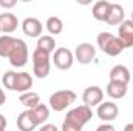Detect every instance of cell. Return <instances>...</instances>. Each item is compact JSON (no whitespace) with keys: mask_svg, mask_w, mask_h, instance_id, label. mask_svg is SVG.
<instances>
[{"mask_svg":"<svg viewBox=\"0 0 133 131\" xmlns=\"http://www.w3.org/2000/svg\"><path fill=\"white\" fill-rule=\"evenodd\" d=\"M93 111L87 105H79L66 113L64 123H62V131H82L84 125L91 120Z\"/></svg>","mask_w":133,"mask_h":131,"instance_id":"6da1fadb","label":"cell"},{"mask_svg":"<svg viewBox=\"0 0 133 131\" xmlns=\"http://www.w3.org/2000/svg\"><path fill=\"white\" fill-rule=\"evenodd\" d=\"M98 46H99V49L104 54H107L110 57H116V56H119L125 49V46L119 40V37L113 35L111 33L98 34Z\"/></svg>","mask_w":133,"mask_h":131,"instance_id":"7a4b0ae2","label":"cell"},{"mask_svg":"<svg viewBox=\"0 0 133 131\" xmlns=\"http://www.w3.org/2000/svg\"><path fill=\"white\" fill-rule=\"evenodd\" d=\"M51 69V60H50V53L36 48L33 53V72L36 77L45 79L50 74Z\"/></svg>","mask_w":133,"mask_h":131,"instance_id":"3957f363","label":"cell"},{"mask_svg":"<svg viewBox=\"0 0 133 131\" xmlns=\"http://www.w3.org/2000/svg\"><path fill=\"white\" fill-rule=\"evenodd\" d=\"M76 99H77V96H76L74 91H71V90H59V91H56V93H53L50 96L48 103H50L51 110H54V111H64L68 106L73 105V102Z\"/></svg>","mask_w":133,"mask_h":131,"instance_id":"277c9868","label":"cell"},{"mask_svg":"<svg viewBox=\"0 0 133 131\" xmlns=\"http://www.w3.org/2000/svg\"><path fill=\"white\" fill-rule=\"evenodd\" d=\"M8 60L14 68H22L28 62V45L22 39H16L12 49L8 54Z\"/></svg>","mask_w":133,"mask_h":131,"instance_id":"5b68a950","label":"cell"},{"mask_svg":"<svg viewBox=\"0 0 133 131\" xmlns=\"http://www.w3.org/2000/svg\"><path fill=\"white\" fill-rule=\"evenodd\" d=\"M73 62H74V56L70 49L66 48H57L53 54V63L56 68L62 69V71H66L73 66Z\"/></svg>","mask_w":133,"mask_h":131,"instance_id":"8992f818","label":"cell"},{"mask_svg":"<svg viewBox=\"0 0 133 131\" xmlns=\"http://www.w3.org/2000/svg\"><path fill=\"white\" fill-rule=\"evenodd\" d=\"M74 57L77 59L79 63L88 65V63H91V62L95 60V57H96V48H95L91 43H87V42L79 43V45L76 46Z\"/></svg>","mask_w":133,"mask_h":131,"instance_id":"52a82bcc","label":"cell"},{"mask_svg":"<svg viewBox=\"0 0 133 131\" xmlns=\"http://www.w3.org/2000/svg\"><path fill=\"white\" fill-rule=\"evenodd\" d=\"M96 114L102 122H111L119 116V108L115 102H102L98 105Z\"/></svg>","mask_w":133,"mask_h":131,"instance_id":"ba28073f","label":"cell"},{"mask_svg":"<svg viewBox=\"0 0 133 131\" xmlns=\"http://www.w3.org/2000/svg\"><path fill=\"white\" fill-rule=\"evenodd\" d=\"M82 100H84V105L93 108V106L102 103V100H104V91L101 90L99 86H95V85L88 86L82 93Z\"/></svg>","mask_w":133,"mask_h":131,"instance_id":"9c48e42d","label":"cell"},{"mask_svg":"<svg viewBox=\"0 0 133 131\" xmlns=\"http://www.w3.org/2000/svg\"><path fill=\"white\" fill-rule=\"evenodd\" d=\"M22 31L28 37H40L42 35V22L36 17H26L22 22Z\"/></svg>","mask_w":133,"mask_h":131,"instance_id":"30bf717a","label":"cell"},{"mask_svg":"<svg viewBox=\"0 0 133 131\" xmlns=\"http://www.w3.org/2000/svg\"><path fill=\"white\" fill-rule=\"evenodd\" d=\"M17 25H19V19L12 12H2L0 14V33L9 35L12 31L17 30Z\"/></svg>","mask_w":133,"mask_h":131,"instance_id":"8fae6325","label":"cell"},{"mask_svg":"<svg viewBox=\"0 0 133 131\" xmlns=\"http://www.w3.org/2000/svg\"><path fill=\"white\" fill-rule=\"evenodd\" d=\"M118 37H119V40L124 43L125 48L133 46V22L132 20H124V22L119 25Z\"/></svg>","mask_w":133,"mask_h":131,"instance_id":"7c38bea8","label":"cell"},{"mask_svg":"<svg viewBox=\"0 0 133 131\" xmlns=\"http://www.w3.org/2000/svg\"><path fill=\"white\" fill-rule=\"evenodd\" d=\"M33 86V77L30 76V72H17L16 74V82H14V90L12 91H19V93H28Z\"/></svg>","mask_w":133,"mask_h":131,"instance_id":"4fadbf2b","label":"cell"},{"mask_svg":"<svg viewBox=\"0 0 133 131\" xmlns=\"http://www.w3.org/2000/svg\"><path fill=\"white\" fill-rule=\"evenodd\" d=\"M124 20H125L124 19V8L119 3H110V11H108L105 23H108L111 26H116V25H121Z\"/></svg>","mask_w":133,"mask_h":131,"instance_id":"5bb4252c","label":"cell"},{"mask_svg":"<svg viewBox=\"0 0 133 131\" xmlns=\"http://www.w3.org/2000/svg\"><path fill=\"white\" fill-rule=\"evenodd\" d=\"M130 79H132L130 71L124 65H115L110 69V82H119V83L129 85Z\"/></svg>","mask_w":133,"mask_h":131,"instance_id":"9a60e30c","label":"cell"},{"mask_svg":"<svg viewBox=\"0 0 133 131\" xmlns=\"http://www.w3.org/2000/svg\"><path fill=\"white\" fill-rule=\"evenodd\" d=\"M17 128L20 131H34L37 128V122L34 120L31 111H23L17 117Z\"/></svg>","mask_w":133,"mask_h":131,"instance_id":"2e32d148","label":"cell"},{"mask_svg":"<svg viewBox=\"0 0 133 131\" xmlns=\"http://www.w3.org/2000/svg\"><path fill=\"white\" fill-rule=\"evenodd\" d=\"M108 11H110V2L107 0H99L93 5L91 8V14L96 20L99 22H105L107 20V16H108Z\"/></svg>","mask_w":133,"mask_h":131,"instance_id":"e0dca14e","label":"cell"},{"mask_svg":"<svg viewBox=\"0 0 133 131\" xmlns=\"http://www.w3.org/2000/svg\"><path fill=\"white\" fill-rule=\"evenodd\" d=\"M127 86L129 85H124V83H119V82H108L107 94L111 99H122L127 94Z\"/></svg>","mask_w":133,"mask_h":131,"instance_id":"ac0fdd59","label":"cell"},{"mask_svg":"<svg viewBox=\"0 0 133 131\" xmlns=\"http://www.w3.org/2000/svg\"><path fill=\"white\" fill-rule=\"evenodd\" d=\"M30 111H31V114H33L34 120L37 122V125L45 123V122L48 120V117H50V106L45 105V103H39L36 108L30 110Z\"/></svg>","mask_w":133,"mask_h":131,"instance_id":"d6986e66","label":"cell"},{"mask_svg":"<svg viewBox=\"0 0 133 131\" xmlns=\"http://www.w3.org/2000/svg\"><path fill=\"white\" fill-rule=\"evenodd\" d=\"M19 102H20V103H22L25 108H28V110H33V108H36V106L40 103V96H39L37 93H34V91H28V93H23V94H20Z\"/></svg>","mask_w":133,"mask_h":131,"instance_id":"ffe728a7","label":"cell"},{"mask_svg":"<svg viewBox=\"0 0 133 131\" xmlns=\"http://www.w3.org/2000/svg\"><path fill=\"white\" fill-rule=\"evenodd\" d=\"M14 43H16V37H11V35L3 34V35L0 37V57L8 59V54H9V51L12 49Z\"/></svg>","mask_w":133,"mask_h":131,"instance_id":"44dd1931","label":"cell"},{"mask_svg":"<svg viewBox=\"0 0 133 131\" xmlns=\"http://www.w3.org/2000/svg\"><path fill=\"white\" fill-rule=\"evenodd\" d=\"M36 48H39V49H43V51H46V53H53L54 49H56V40H54V37H51V35H40L39 39H37V46Z\"/></svg>","mask_w":133,"mask_h":131,"instance_id":"7402d4cb","label":"cell"},{"mask_svg":"<svg viewBox=\"0 0 133 131\" xmlns=\"http://www.w3.org/2000/svg\"><path fill=\"white\" fill-rule=\"evenodd\" d=\"M45 26H46L48 33L54 34V35H57V34H61L62 31H64V22H62L59 17H56V16L48 17V20H46Z\"/></svg>","mask_w":133,"mask_h":131,"instance_id":"603a6c76","label":"cell"},{"mask_svg":"<svg viewBox=\"0 0 133 131\" xmlns=\"http://www.w3.org/2000/svg\"><path fill=\"white\" fill-rule=\"evenodd\" d=\"M16 71H6L2 77V82H3V86L6 90H14V82H16Z\"/></svg>","mask_w":133,"mask_h":131,"instance_id":"cb8c5ba5","label":"cell"},{"mask_svg":"<svg viewBox=\"0 0 133 131\" xmlns=\"http://www.w3.org/2000/svg\"><path fill=\"white\" fill-rule=\"evenodd\" d=\"M96 131H116V130H115V127L110 125V123H102V125H99V127L96 128Z\"/></svg>","mask_w":133,"mask_h":131,"instance_id":"d4e9b609","label":"cell"},{"mask_svg":"<svg viewBox=\"0 0 133 131\" xmlns=\"http://www.w3.org/2000/svg\"><path fill=\"white\" fill-rule=\"evenodd\" d=\"M39 131H59V130H57L56 125H53V123H46V125H43Z\"/></svg>","mask_w":133,"mask_h":131,"instance_id":"484cf974","label":"cell"},{"mask_svg":"<svg viewBox=\"0 0 133 131\" xmlns=\"http://www.w3.org/2000/svg\"><path fill=\"white\" fill-rule=\"evenodd\" d=\"M0 6H2V8H12V6H16V0H11V2L0 0Z\"/></svg>","mask_w":133,"mask_h":131,"instance_id":"4316f807","label":"cell"},{"mask_svg":"<svg viewBox=\"0 0 133 131\" xmlns=\"http://www.w3.org/2000/svg\"><path fill=\"white\" fill-rule=\"evenodd\" d=\"M5 128H6V117L0 114V131H5Z\"/></svg>","mask_w":133,"mask_h":131,"instance_id":"83f0119b","label":"cell"},{"mask_svg":"<svg viewBox=\"0 0 133 131\" xmlns=\"http://www.w3.org/2000/svg\"><path fill=\"white\" fill-rule=\"evenodd\" d=\"M5 102H6V96H5V91H3V90L0 88V106H2V105H3Z\"/></svg>","mask_w":133,"mask_h":131,"instance_id":"f1b7e54d","label":"cell"},{"mask_svg":"<svg viewBox=\"0 0 133 131\" xmlns=\"http://www.w3.org/2000/svg\"><path fill=\"white\" fill-rule=\"evenodd\" d=\"M124 131H133V123H127L124 127Z\"/></svg>","mask_w":133,"mask_h":131,"instance_id":"f546056e","label":"cell"},{"mask_svg":"<svg viewBox=\"0 0 133 131\" xmlns=\"http://www.w3.org/2000/svg\"><path fill=\"white\" fill-rule=\"evenodd\" d=\"M130 20H132V22H133V12H132V19H130Z\"/></svg>","mask_w":133,"mask_h":131,"instance_id":"4dcf8cb0","label":"cell"}]
</instances>
